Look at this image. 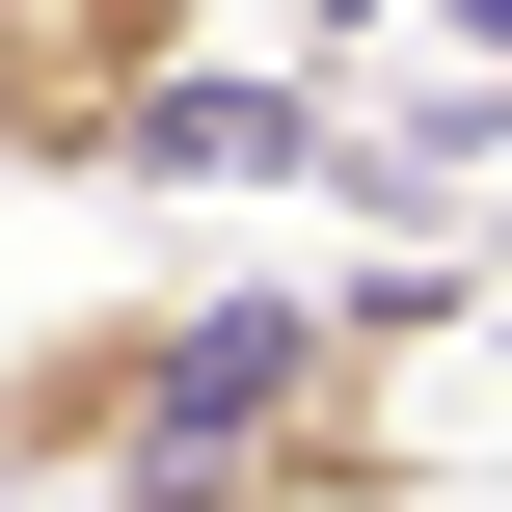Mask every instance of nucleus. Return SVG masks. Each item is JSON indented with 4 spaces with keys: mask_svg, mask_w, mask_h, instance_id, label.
I'll use <instances>...</instances> for the list:
<instances>
[{
    "mask_svg": "<svg viewBox=\"0 0 512 512\" xmlns=\"http://www.w3.org/2000/svg\"><path fill=\"white\" fill-rule=\"evenodd\" d=\"M189 297H216V270H108V297H54V324L0 351V512H81L135 432H162V378H189Z\"/></svg>",
    "mask_w": 512,
    "mask_h": 512,
    "instance_id": "nucleus-2",
    "label": "nucleus"
},
{
    "mask_svg": "<svg viewBox=\"0 0 512 512\" xmlns=\"http://www.w3.org/2000/svg\"><path fill=\"white\" fill-rule=\"evenodd\" d=\"M486 162H512V81H486Z\"/></svg>",
    "mask_w": 512,
    "mask_h": 512,
    "instance_id": "nucleus-4",
    "label": "nucleus"
},
{
    "mask_svg": "<svg viewBox=\"0 0 512 512\" xmlns=\"http://www.w3.org/2000/svg\"><path fill=\"white\" fill-rule=\"evenodd\" d=\"M432 81H512V0H432Z\"/></svg>",
    "mask_w": 512,
    "mask_h": 512,
    "instance_id": "nucleus-3",
    "label": "nucleus"
},
{
    "mask_svg": "<svg viewBox=\"0 0 512 512\" xmlns=\"http://www.w3.org/2000/svg\"><path fill=\"white\" fill-rule=\"evenodd\" d=\"M216 81V0H0V189H135Z\"/></svg>",
    "mask_w": 512,
    "mask_h": 512,
    "instance_id": "nucleus-1",
    "label": "nucleus"
}]
</instances>
